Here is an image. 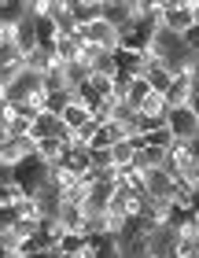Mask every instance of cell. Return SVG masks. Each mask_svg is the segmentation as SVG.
I'll return each mask as SVG.
<instances>
[{
	"label": "cell",
	"instance_id": "14",
	"mask_svg": "<svg viewBox=\"0 0 199 258\" xmlns=\"http://www.w3.org/2000/svg\"><path fill=\"white\" fill-rule=\"evenodd\" d=\"M166 111H170V107H166V96H162V92H151L137 114H148V118H166Z\"/></svg>",
	"mask_w": 199,
	"mask_h": 258
},
{
	"label": "cell",
	"instance_id": "13",
	"mask_svg": "<svg viewBox=\"0 0 199 258\" xmlns=\"http://www.w3.org/2000/svg\"><path fill=\"white\" fill-rule=\"evenodd\" d=\"M33 33H37V44H55L59 41V30H55L52 15H37L33 19Z\"/></svg>",
	"mask_w": 199,
	"mask_h": 258
},
{
	"label": "cell",
	"instance_id": "17",
	"mask_svg": "<svg viewBox=\"0 0 199 258\" xmlns=\"http://www.w3.org/2000/svg\"><path fill=\"white\" fill-rule=\"evenodd\" d=\"M89 159H92V166H96L100 173H107L114 166V159H111V148H89Z\"/></svg>",
	"mask_w": 199,
	"mask_h": 258
},
{
	"label": "cell",
	"instance_id": "3",
	"mask_svg": "<svg viewBox=\"0 0 199 258\" xmlns=\"http://www.w3.org/2000/svg\"><path fill=\"white\" fill-rule=\"evenodd\" d=\"M78 33L85 37V44H92V48L100 52H114L118 48V30L111 26V22H89V26H78Z\"/></svg>",
	"mask_w": 199,
	"mask_h": 258
},
{
	"label": "cell",
	"instance_id": "12",
	"mask_svg": "<svg viewBox=\"0 0 199 258\" xmlns=\"http://www.w3.org/2000/svg\"><path fill=\"white\" fill-rule=\"evenodd\" d=\"M59 118H63V125L70 129V133H78V129H81V125H85V122L92 118V111H89V107H81L78 100H70V107L59 114Z\"/></svg>",
	"mask_w": 199,
	"mask_h": 258
},
{
	"label": "cell",
	"instance_id": "11",
	"mask_svg": "<svg viewBox=\"0 0 199 258\" xmlns=\"http://www.w3.org/2000/svg\"><path fill=\"white\" fill-rule=\"evenodd\" d=\"M148 96H151V85H148V78H129V89H125V103H129L133 111H140Z\"/></svg>",
	"mask_w": 199,
	"mask_h": 258
},
{
	"label": "cell",
	"instance_id": "4",
	"mask_svg": "<svg viewBox=\"0 0 199 258\" xmlns=\"http://www.w3.org/2000/svg\"><path fill=\"white\" fill-rule=\"evenodd\" d=\"M55 63H59L55 59V44H37V48L26 55V70L30 74H48Z\"/></svg>",
	"mask_w": 199,
	"mask_h": 258
},
{
	"label": "cell",
	"instance_id": "19",
	"mask_svg": "<svg viewBox=\"0 0 199 258\" xmlns=\"http://www.w3.org/2000/svg\"><path fill=\"white\" fill-rule=\"evenodd\" d=\"M192 162H199V137L192 140Z\"/></svg>",
	"mask_w": 199,
	"mask_h": 258
},
{
	"label": "cell",
	"instance_id": "10",
	"mask_svg": "<svg viewBox=\"0 0 199 258\" xmlns=\"http://www.w3.org/2000/svg\"><path fill=\"white\" fill-rule=\"evenodd\" d=\"M63 151H67V140L63 137H44V140H37V159L44 162V166H55Z\"/></svg>",
	"mask_w": 199,
	"mask_h": 258
},
{
	"label": "cell",
	"instance_id": "8",
	"mask_svg": "<svg viewBox=\"0 0 199 258\" xmlns=\"http://www.w3.org/2000/svg\"><path fill=\"white\" fill-rule=\"evenodd\" d=\"M162 96H166V107H188L195 92H192V81H188V78H173L170 89L162 92Z\"/></svg>",
	"mask_w": 199,
	"mask_h": 258
},
{
	"label": "cell",
	"instance_id": "1",
	"mask_svg": "<svg viewBox=\"0 0 199 258\" xmlns=\"http://www.w3.org/2000/svg\"><path fill=\"white\" fill-rule=\"evenodd\" d=\"M166 129L173 140H184V144H192V140L199 137V118L192 107H170L166 111Z\"/></svg>",
	"mask_w": 199,
	"mask_h": 258
},
{
	"label": "cell",
	"instance_id": "15",
	"mask_svg": "<svg viewBox=\"0 0 199 258\" xmlns=\"http://www.w3.org/2000/svg\"><path fill=\"white\" fill-rule=\"evenodd\" d=\"M133 155H137V151H133V144H129V140H118V144L111 148L114 166H133Z\"/></svg>",
	"mask_w": 199,
	"mask_h": 258
},
{
	"label": "cell",
	"instance_id": "22",
	"mask_svg": "<svg viewBox=\"0 0 199 258\" xmlns=\"http://www.w3.org/2000/svg\"><path fill=\"white\" fill-rule=\"evenodd\" d=\"M85 258H92V254H85Z\"/></svg>",
	"mask_w": 199,
	"mask_h": 258
},
{
	"label": "cell",
	"instance_id": "6",
	"mask_svg": "<svg viewBox=\"0 0 199 258\" xmlns=\"http://www.w3.org/2000/svg\"><path fill=\"white\" fill-rule=\"evenodd\" d=\"M70 11H74L78 26H89V22L103 19V0H70Z\"/></svg>",
	"mask_w": 199,
	"mask_h": 258
},
{
	"label": "cell",
	"instance_id": "5",
	"mask_svg": "<svg viewBox=\"0 0 199 258\" xmlns=\"http://www.w3.org/2000/svg\"><path fill=\"white\" fill-rule=\"evenodd\" d=\"M55 221H59V229H67V232H81L85 229V207L81 203H63L55 210Z\"/></svg>",
	"mask_w": 199,
	"mask_h": 258
},
{
	"label": "cell",
	"instance_id": "20",
	"mask_svg": "<svg viewBox=\"0 0 199 258\" xmlns=\"http://www.w3.org/2000/svg\"><path fill=\"white\" fill-rule=\"evenodd\" d=\"M4 44H11V41H8V30H0V48H4Z\"/></svg>",
	"mask_w": 199,
	"mask_h": 258
},
{
	"label": "cell",
	"instance_id": "9",
	"mask_svg": "<svg viewBox=\"0 0 199 258\" xmlns=\"http://www.w3.org/2000/svg\"><path fill=\"white\" fill-rule=\"evenodd\" d=\"M103 22H111L114 30L129 26V0H103Z\"/></svg>",
	"mask_w": 199,
	"mask_h": 258
},
{
	"label": "cell",
	"instance_id": "16",
	"mask_svg": "<svg viewBox=\"0 0 199 258\" xmlns=\"http://www.w3.org/2000/svg\"><path fill=\"white\" fill-rule=\"evenodd\" d=\"M170 81H173V78L166 74V70L151 63V70H148V85H151V92H166V89H170Z\"/></svg>",
	"mask_w": 199,
	"mask_h": 258
},
{
	"label": "cell",
	"instance_id": "18",
	"mask_svg": "<svg viewBox=\"0 0 199 258\" xmlns=\"http://www.w3.org/2000/svg\"><path fill=\"white\" fill-rule=\"evenodd\" d=\"M181 44H184V52L199 55V26H192L188 33H181Z\"/></svg>",
	"mask_w": 199,
	"mask_h": 258
},
{
	"label": "cell",
	"instance_id": "21",
	"mask_svg": "<svg viewBox=\"0 0 199 258\" xmlns=\"http://www.w3.org/2000/svg\"><path fill=\"white\" fill-rule=\"evenodd\" d=\"M195 63H199V55H195Z\"/></svg>",
	"mask_w": 199,
	"mask_h": 258
},
{
	"label": "cell",
	"instance_id": "7",
	"mask_svg": "<svg viewBox=\"0 0 199 258\" xmlns=\"http://www.w3.org/2000/svg\"><path fill=\"white\" fill-rule=\"evenodd\" d=\"M26 22V0H0V30H15Z\"/></svg>",
	"mask_w": 199,
	"mask_h": 258
},
{
	"label": "cell",
	"instance_id": "2",
	"mask_svg": "<svg viewBox=\"0 0 199 258\" xmlns=\"http://www.w3.org/2000/svg\"><path fill=\"white\" fill-rule=\"evenodd\" d=\"M195 26V15H192V0H166V15H162V30L170 33H188Z\"/></svg>",
	"mask_w": 199,
	"mask_h": 258
}]
</instances>
